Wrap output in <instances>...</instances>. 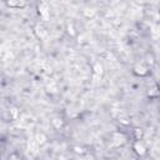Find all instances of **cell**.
I'll list each match as a JSON object with an SVG mask.
<instances>
[{
    "mask_svg": "<svg viewBox=\"0 0 160 160\" xmlns=\"http://www.w3.org/2000/svg\"><path fill=\"white\" fill-rule=\"evenodd\" d=\"M38 12H39V15H40V18L42 20H45V21L49 20V18H50V10H49L48 4H45V2L39 4L38 5Z\"/></svg>",
    "mask_w": 160,
    "mask_h": 160,
    "instance_id": "1",
    "label": "cell"
},
{
    "mask_svg": "<svg viewBox=\"0 0 160 160\" xmlns=\"http://www.w3.org/2000/svg\"><path fill=\"white\" fill-rule=\"evenodd\" d=\"M132 148H134V150H135V152L138 155H145V152H146V148H145V145L142 144L141 140H136L134 142V146Z\"/></svg>",
    "mask_w": 160,
    "mask_h": 160,
    "instance_id": "2",
    "label": "cell"
},
{
    "mask_svg": "<svg viewBox=\"0 0 160 160\" xmlns=\"http://www.w3.org/2000/svg\"><path fill=\"white\" fill-rule=\"evenodd\" d=\"M126 138L122 134H115L112 136V146H120L122 144H125Z\"/></svg>",
    "mask_w": 160,
    "mask_h": 160,
    "instance_id": "3",
    "label": "cell"
},
{
    "mask_svg": "<svg viewBox=\"0 0 160 160\" xmlns=\"http://www.w3.org/2000/svg\"><path fill=\"white\" fill-rule=\"evenodd\" d=\"M134 72H135L136 75L144 76V75H146V74H148V69H146L144 65L138 64V65H135V66H134Z\"/></svg>",
    "mask_w": 160,
    "mask_h": 160,
    "instance_id": "4",
    "label": "cell"
},
{
    "mask_svg": "<svg viewBox=\"0 0 160 160\" xmlns=\"http://www.w3.org/2000/svg\"><path fill=\"white\" fill-rule=\"evenodd\" d=\"M35 32H36L38 38H40V39H45V36H46V31H45L44 26L40 25V24H38V25L35 26Z\"/></svg>",
    "mask_w": 160,
    "mask_h": 160,
    "instance_id": "5",
    "label": "cell"
},
{
    "mask_svg": "<svg viewBox=\"0 0 160 160\" xmlns=\"http://www.w3.org/2000/svg\"><path fill=\"white\" fill-rule=\"evenodd\" d=\"M6 5L10 6V8H18V9H21V8L26 6V2H25V1H8Z\"/></svg>",
    "mask_w": 160,
    "mask_h": 160,
    "instance_id": "6",
    "label": "cell"
},
{
    "mask_svg": "<svg viewBox=\"0 0 160 160\" xmlns=\"http://www.w3.org/2000/svg\"><path fill=\"white\" fill-rule=\"evenodd\" d=\"M52 125H54L56 129H60V128H61V125H62V121H61V119H59V118H55V119L52 120Z\"/></svg>",
    "mask_w": 160,
    "mask_h": 160,
    "instance_id": "7",
    "label": "cell"
},
{
    "mask_svg": "<svg viewBox=\"0 0 160 160\" xmlns=\"http://www.w3.org/2000/svg\"><path fill=\"white\" fill-rule=\"evenodd\" d=\"M95 72H96L98 75H101V74H102V66H101L99 62L95 64Z\"/></svg>",
    "mask_w": 160,
    "mask_h": 160,
    "instance_id": "8",
    "label": "cell"
},
{
    "mask_svg": "<svg viewBox=\"0 0 160 160\" xmlns=\"http://www.w3.org/2000/svg\"><path fill=\"white\" fill-rule=\"evenodd\" d=\"M10 160H20V158H19L18 155L12 154V155H10Z\"/></svg>",
    "mask_w": 160,
    "mask_h": 160,
    "instance_id": "9",
    "label": "cell"
}]
</instances>
